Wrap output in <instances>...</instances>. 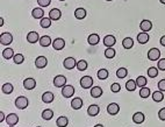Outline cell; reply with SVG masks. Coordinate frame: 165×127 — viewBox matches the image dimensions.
I'll list each match as a JSON object with an SVG mask.
<instances>
[{
	"mask_svg": "<svg viewBox=\"0 0 165 127\" xmlns=\"http://www.w3.org/2000/svg\"><path fill=\"white\" fill-rule=\"evenodd\" d=\"M136 84H137V86H140V88H144V86L147 85V78L143 77V76H138V77L136 78Z\"/></svg>",
	"mask_w": 165,
	"mask_h": 127,
	"instance_id": "36",
	"label": "cell"
},
{
	"mask_svg": "<svg viewBox=\"0 0 165 127\" xmlns=\"http://www.w3.org/2000/svg\"><path fill=\"white\" fill-rule=\"evenodd\" d=\"M47 64H48V60L44 56H38L37 58L35 60V65L38 69H43V68L47 67Z\"/></svg>",
	"mask_w": 165,
	"mask_h": 127,
	"instance_id": "10",
	"label": "cell"
},
{
	"mask_svg": "<svg viewBox=\"0 0 165 127\" xmlns=\"http://www.w3.org/2000/svg\"><path fill=\"white\" fill-rule=\"evenodd\" d=\"M60 16H62V12H60L58 8H53L51 9L50 12H49V18L53 20V21H56V20H60Z\"/></svg>",
	"mask_w": 165,
	"mask_h": 127,
	"instance_id": "14",
	"label": "cell"
},
{
	"mask_svg": "<svg viewBox=\"0 0 165 127\" xmlns=\"http://www.w3.org/2000/svg\"><path fill=\"white\" fill-rule=\"evenodd\" d=\"M82 98H73L72 99V102H71V107L73 109V110H79V109H82Z\"/></svg>",
	"mask_w": 165,
	"mask_h": 127,
	"instance_id": "21",
	"label": "cell"
},
{
	"mask_svg": "<svg viewBox=\"0 0 165 127\" xmlns=\"http://www.w3.org/2000/svg\"><path fill=\"white\" fill-rule=\"evenodd\" d=\"M36 86V81L34 78H26L23 81V88L26 90H33Z\"/></svg>",
	"mask_w": 165,
	"mask_h": 127,
	"instance_id": "9",
	"label": "cell"
},
{
	"mask_svg": "<svg viewBox=\"0 0 165 127\" xmlns=\"http://www.w3.org/2000/svg\"><path fill=\"white\" fill-rule=\"evenodd\" d=\"M63 65L65 69H68V70H71V69H73L75 67H77V62L73 57H68V58H65L64 62H63Z\"/></svg>",
	"mask_w": 165,
	"mask_h": 127,
	"instance_id": "8",
	"label": "cell"
},
{
	"mask_svg": "<svg viewBox=\"0 0 165 127\" xmlns=\"http://www.w3.org/2000/svg\"><path fill=\"white\" fill-rule=\"evenodd\" d=\"M77 69L79 71H85L87 69V62L85 60H80L78 63H77Z\"/></svg>",
	"mask_w": 165,
	"mask_h": 127,
	"instance_id": "37",
	"label": "cell"
},
{
	"mask_svg": "<svg viewBox=\"0 0 165 127\" xmlns=\"http://www.w3.org/2000/svg\"><path fill=\"white\" fill-rule=\"evenodd\" d=\"M152 99H154L156 103H160V102H163V99H164V95H163V92H162V91H155V92L152 93Z\"/></svg>",
	"mask_w": 165,
	"mask_h": 127,
	"instance_id": "26",
	"label": "cell"
},
{
	"mask_svg": "<svg viewBox=\"0 0 165 127\" xmlns=\"http://www.w3.org/2000/svg\"><path fill=\"white\" fill-rule=\"evenodd\" d=\"M122 45H123V48H126V49H130V48H133V45H134V40L131 38H123Z\"/></svg>",
	"mask_w": 165,
	"mask_h": 127,
	"instance_id": "27",
	"label": "cell"
},
{
	"mask_svg": "<svg viewBox=\"0 0 165 127\" xmlns=\"http://www.w3.org/2000/svg\"><path fill=\"white\" fill-rule=\"evenodd\" d=\"M62 95H63V97L65 98L72 97L75 95V88L72 85H65L63 88V90H62Z\"/></svg>",
	"mask_w": 165,
	"mask_h": 127,
	"instance_id": "6",
	"label": "cell"
},
{
	"mask_svg": "<svg viewBox=\"0 0 165 127\" xmlns=\"http://www.w3.org/2000/svg\"><path fill=\"white\" fill-rule=\"evenodd\" d=\"M136 86H137V84H136V82L134 81V79H129L127 83H126V89L128 90V91H135L136 90Z\"/></svg>",
	"mask_w": 165,
	"mask_h": 127,
	"instance_id": "32",
	"label": "cell"
},
{
	"mask_svg": "<svg viewBox=\"0 0 165 127\" xmlns=\"http://www.w3.org/2000/svg\"><path fill=\"white\" fill-rule=\"evenodd\" d=\"M1 90H2V92H4L5 95H9V93H12V92H13L14 88H13V85H12L11 83H6V84H4V85H2Z\"/></svg>",
	"mask_w": 165,
	"mask_h": 127,
	"instance_id": "30",
	"label": "cell"
},
{
	"mask_svg": "<svg viewBox=\"0 0 165 127\" xmlns=\"http://www.w3.org/2000/svg\"><path fill=\"white\" fill-rule=\"evenodd\" d=\"M53 92H50V91H47V92H44L43 95H42V102L43 103H51L53 100Z\"/></svg>",
	"mask_w": 165,
	"mask_h": 127,
	"instance_id": "20",
	"label": "cell"
},
{
	"mask_svg": "<svg viewBox=\"0 0 165 127\" xmlns=\"http://www.w3.org/2000/svg\"><path fill=\"white\" fill-rule=\"evenodd\" d=\"M159 1H160V2L163 4V5H165V0H159Z\"/></svg>",
	"mask_w": 165,
	"mask_h": 127,
	"instance_id": "51",
	"label": "cell"
},
{
	"mask_svg": "<svg viewBox=\"0 0 165 127\" xmlns=\"http://www.w3.org/2000/svg\"><path fill=\"white\" fill-rule=\"evenodd\" d=\"M144 113L142 112H136L134 115H133V121L135 122V124H142L143 121H144Z\"/></svg>",
	"mask_w": 165,
	"mask_h": 127,
	"instance_id": "23",
	"label": "cell"
},
{
	"mask_svg": "<svg viewBox=\"0 0 165 127\" xmlns=\"http://www.w3.org/2000/svg\"><path fill=\"white\" fill-rule=\"evenodd\" d=\"M31 15H33V18H35V19H42V18H44V11L41 8H34L33 11H31Z\"/></svg>",
	"mask_w": 165,
	"mask_h": 127,
	"instance_id": "18",
	"label": "cell"
},
{
	"mask_svg": "<svg viewBox=\"0 0 165 127\" xmlns=\"http://www.w3.org/2000/svg\"><path fill=\"white\" fill-rule=\"evenodd\" d=\"M100 112V109H99V106L95 104H92L91 106H89V109H87V113H89V115L91 117H95L98 115Z\"/></svg>",
	"mask_w": 165,
	"mask_h": 127,
	"instance_id": "16",
	"label": "cell"
},
{
	"mask_svg": "<svg viewBox=\"0 0 165 127\" xmlns=\"http://www.w3.org/2000/svg\"><path fill=\"white\" fill-rule=\"evenodd\" d=\"M98 78L99 79H101V81H104L106 78H108V71H107V69H100L99 71H98Z\"/></svg>",
	"mask_w": 165,
	"mask_h": 127,
	"instance_id": "35",
	"label": "cell"
},
{
	"mask_svg": "<svg viewBox=\"0 0 165 127\" xmlns=\"http://www.w3.org/2000/svg\"><path fill=\"white\" fill-rule=\"evenodd\" d=\"M115 54H116V52H115V49L114 48H107L105 50V56L107 57V58H113V57H115Z\"/></svg>",
	"mask_w": 165,
	"mask_h": 127,
	"instance_id": "38",
	"label": "cell"
},
{
	"mask_svg": "<svg viewBox=\"0 0 165 127\" xmlns=\"http://www.w3.org/2000/svg\"><path fill=\"white\" fill-rule=\"evenodd\" d=\"M116 43V38H114L113 35H106L105 38H104V45L107 47V48H111L113 45Z\"/></svg>",
	"mask_w": 165,
	"mask_h": 127,
	"instance_id": "13",
	"label": "cell"
},
{
	"mask_svg": "<svg viewBox=\"0 0 165 127\" xmlns=\"http://www.w3.org/2000/svg\"><path fill=\"white\" fill-rule=\"evenodd\" d=\"M40 25L42 28H49L51 26V19L50 18H42V20L40 21Z\"/></svg>",
	"mask_w": 165,
	"mask_h": 127,
	"instance_id": "33",
	"label": "cell"
},
{
	"mask_svg": "<svg viewBox=\"0 0 165 127\" xmlns=\"http://www.w3.org/2000/svg\"><path fill=\"white\" fill-rule=\"evenodd\" d=\"M94 127H104V126H102V125H95Z\"/></svg>",
	"mask_w": 165,
	"mask_h": 127,
	"instance_id": "52",
	"label": "cell"
},
{
	"mask_svg": "<svg viewBox=\"0 0 165 127\" xmlns=\"http://www.w3.org/2000/svg\"><path fill=\"white\" fill-rule=\"evenodd\" d=\"M148 76L151 78H156L158 76V69L155 67H151L148 69Z\"/></svg>",
	"mask_w": 165,
	"mask_h": 127,
	"instance_id": "39",
	"label": "cell"
},
{
	"mask_svg": "<svg viewBox=\"0 0 165 127\" xmlns=\"http://www.w3.org/2000/svg\"><path fill=\"white\" fill-rule=\"evenodd\" d=\"M38 127H41V126H38Z\"/></svg>",
	"mask_w": 165,
	"mask_h": 127,
	"instance_id": "56",
	"label": "cell"
},
{
	"mask_svg": "<svg viewBox=\"0 0 165 127\" xmlns=\"http://www.w3.org/2000/svg\"><path fill=\"white\" fill-rule=\"evenodd\" d=\"M160 57V52L157 48H151L150 50L148 52V58L150 61H157Z\"/></svg>",
	"mask_w": 165,
	"mask_h": 127,
	"instance_id": "5",
	"label": "cell"
},
{
	"mask_svg": "<svg viewBox=\"0 0 165 127\" xmlns=\"http://www.w3.org/2000/svg\"><path fill=\"white\" fill-rule=\"evenodd\" d=\"M91 96L93 98H99L102 96V89L100 86H94L91 89Z\"/></svg>",
	"mask_w": 165,
	"mask_h": 127,
	"instance_id": "22",
	"label": "cell"
},
{
	"mask_svg": "<svg viewBox=\"0 0 165 127\" xmlns=\"http://www.w3.org/2000/svg\"><path fill=\"white\" fill-rule=\"evenodd\" d=\"M80 85L82 89H90L93 85V78L91 76H84L80 79Z\"/></svg>",
	"mask_w": 165,
	"mask_h": 127,
	"instance_id": "4",
	"label": "cell"
},
{
	"mask_svg": "<svg viewBox=\"0 0 165 127\" xmlns=\"http://www.w3.org/2000/svg\"><path fill=\"white\" fill-rule=\"evenodd\" d=\"M137 41H138V43H141V45L147 43V42L149 41V35H148V33H147V32L140 33V34L137 35Z\"/></svg>",
	"mask_w": 165,
	"mask_h": 127,
	"instance_id": "19",
	"label": "cell"
},
{
	"mask_svg": "<svg viewBox=\"0 0 165 127\" xmlns=\"http://www.w3.org/2000/svg\"><path fill=\"white\" fill-rule=\"evenodd\" d=\"M13 42V36L11 33H2L0 35V43L2 45H8Z\"/></svg>",
	"mask_w": 165,
	"mask_h": 127,
	"instance_id": "3",
	"label": "cell"
},
{
	"mask_svg": "<svg viewBox=\"0 0 165 127\" xmlns=\"http://www.w3.org/2000/svg\"><path fill=\"white\" fill-rule=\"evenodd\" d=\"M140 28L142 32H149L152 28V22L150 20H142V22L140 23Z\"/></svg>",
	"mask_w": 165,
	"mask_h": 127,
	"instance_id": "17",
	"label": "cell"
},
{
	"mask_svg": "<svg viewBox=\"0 0 165 127\" xmlns=\"http://www.w3.org/2000/svg\"><path fill=\"white\" fill-rule=\"evenodd\" d=\"M106 1H112V0H106Z\"/></svg>",
	"mask_w": 165,
	"mask_h": 127,
	"instance_id": "53",
	"label": "cell"
},
{
	"mask_svg": "<svg viewBox=\"0 0 165 127\" xmlns=\"http://www.w3.org/2000/svg\"><path fill=\"white\" fill-rule=\"evenodd\" d=\"M2 57L5 60H9L12 57H14V50L12 48H6L4 52H2Z\"/></svg>",
	"mask_w": 165,
	"mask_h": 127,
	"instance_id": "25",
	"label": "cell"
},
{
	"mask_svg": "<svg viewBox=\"0 0 165 127\" xmlns=\"http://www.w3.org/2000/svg\"><path fill=\"white\" fill-rule=\"evenodd\" d=\"M99 41H100V38H99L98 34H91L90 36H89V38H87V42H89V45H98Z\"/></svg>",
	"mask_w": 165,
	"mask_h": 127,
	"instance_id": "24",
	"label": "cell"
},
{
	"mask_svg": "<svg viewBox=\"0 0 165 127\" xmlns=\"http://www.w3.org/2000/svg\"><path fill=\"white\" fill-rule=\"evenodd\" d=\"M40 36H38V34L36 32H29L28 34H27V40H28V42L29 43H36L37 41H40Z\"/></svg>",
	"mask_w": 165,
	"mask_h": 127,
	"instance_id": "15",
	"label": "cell"
},
{
	"mask_svg": "<svg viewBox=\"0 0 165 127\" xmlns=\"http://www.w3.org/2000/svg\"><path fill=\"white\" fill-rule=\"evenodd\" d=\"M38 5L41 6V7H48L49 5H50V2H51V0H37Z\"/></svg>",
	"mask_w": 165,
	"mask_h": 127,
	"instance_id": "43",
	"label": "cell"
},
{
	"mask_svg": "<svg viewBox=\"0 0 165 127\" xmlns=\"http://www.w3.org/2000/svg\"><path fill=\"white\" fill-rule=\"evenodd\" d=\"M159 42H160V45H163V47H165V35L160 38V41H159Z\"/></svg>",
	"mask_w": 165,
	"mask_h": 127,
	"instance_id": "48",
	"label": "cell"
},
{
	"mask_svg": "<svg viewBox=\"0 0 165 127\" xmlns=\"http://www.w3.org/2000/svg\"><path fill=\"white\" fill-rule=\"evenodd\" d=\"M19 122V117L15 113H11L6 117V124L8 126H15Z\"/></svg>",
	"mask_w": 165,
	"mask_h": 127,
	"instance_id": "7",
	"label": "cell"
},
{
	"mask_svg": "<svg viewBox=\"0 0 165 127\" xmlns=\"http://www.w3.org/2000/svg\"><path fill=\"white\" fill-rule=\"evenodd\" d=\"M111 90H112V92L116 93V92H119L121 90V85L119 83H114V84H112V86H111Z\"/></svg>",
	"mask_w": 165,
	"mask_h": 127,
	"instance_id": "44",
	"label": "cell"
},
{
	"mask_svg": "<svg viewBox=\"0 0 165 127\" xmlns=\"http://www.w3.org/2000/svg\"><path fill=\"white\" fill-rule=\"evenodd\" d=\"M40 45H41V47H49V45H51V38H49L48 35L42 36V38H40Z\"/></svg>",
	"mask_w": 165,
	"mask_h": 127,
	"instance_id": "28",
	"label": "cell"
},
{
	"mask_svg": "<svg viewBox=\"0 0 165 127\" xmlns=\"http://www.w3.org/2000/svg\"><path fill=\"white\" fill-rule=\"evenodd\" d=\"M9 127H14V126H9Z\"/></svg>",
	"mask_w": 165,
	"mask_h": 127,
	"instance_id": "55",
	"label": "cell"
},
{
	"mask_svg": "<svg viewBox=\"0 0 165 127\" xmlns=\"http://www.w3.org/2000/svg\"><path fill=\"white\" fill-rule=\"evenodd\" d=\"M75 16L78 20H82L86 16V11L84 8H77L75 11Z\"/></svg>",
	"mask_w": 165,
	"mask_h": 127,
	"instance_id": "29",
	"label": "cell"
},
{
	"mask_svg": "<svg viewBox=\"0 0 165 127\" xmlns=\"http://www.w3.org/2000/svg\"><path fill=\"white\" fill-rule=\"evenodd\" d=\"M56 124H57L58 127H66L69 124V119L66 117H60L56 121Z\"/></svg>",
	"mask_w": 165,
	"mask_h": 127,
	"instance_id": "31",
	"label": "cell"
},
{
	"mask_svg": "<svg viewBox=\"0 0 165 127\" xmlns=\"http://www.w3.org/2000/svg\"><path fill=\"white\" fill-rule=\"evenodd\" d=\"M60 1H64V0H60Z\"/></svg>",
	"mask_w": 165,
	"mask_h": 127,
	"instance_id": "54",
	"label": "cell"
},
{
	"mask_svg": "<svg viewBox=\"0 0 165 127\" xmlns=\"http://www.w3.org/2000/svg\"><path fill=\"white\" fill-rule=\"evenodd\" d=\"M65 47V41L63 40V38H56V40H53V49H56V50H62L63 48Z\"/></svg>",
	"mask_w": 165,
	"mask_h": 127,
	"instance_id": "12",
	"label": "cell"
},
{
	"mask_svg": "<svg viewBox=\"0 0 165 127\" xmlns=\"http://www.w3.org/2000/svg\"><path fill=\"white\" fill-rule=\"evenodd\" d=\"M2 25H4V19L0 18V26H2Z\"/></svg>",
	"mask_w": 165,
	"mask_h": 127,
	"instance_id": "50",
	"label": "cell"
},
{
	"mask_svg": "<svg viewBox=\"0 0 165 127\" xmlns=\"http://www.w3.org/2000/svg\"><path fill=\"white\" fill-rule=\"evenodd\" d=\"M28 104H29L28 99H27L26 97H23V96L18 97L16 99H15V106H16L19 110H23V109H26V107L28 106Z\"/></svg>",
	"mask_w": 165,
	"mask_h": 127,
	"instance_id": "1",
	"label": "cell"
},
{
	"mask_svg": "<svg viewBox=\"0 0 165 127\" xmlns=\"http://www.w3.org/2000/svg\"><path fill=\"white\" fill-rule=\"evenodd\" d=\"M127 75H128V70L126 68H119L118 71H116V76L119 78H125Z\"/></svg>",
	"mask_w": 165,
	"mask_h": 127,
	"instance_id": "40",
	"label": "cell"
},
{
	"mask_svg": "<svg viewBox=\"0 0 165 127\" xmlns=\"http://www.w3.org/2000/svg\"><path fill=\"white\" fill-rule=\"evenodd\" d=\"M158 118L160 120H163V121H165V107H163L162 110H159V112H158Z\"/></svg>",
	"mask_w": 165,
	"mask_h": 127,
	"instance_id": "46",
	"label": "cell"
},
{
	"mask_svg": "<svg viewBox=\"0 0 165 127\" xmlns=\"http://www.w3.org/2000/svg\"><path fill=\"white\" fill-rule=\"evenodd\" d=\"M53 110H49V109H47V110H44V111L42 112V119L50 120L51 118H53Z\"/></svg>",
	"mask_w": 165,
	"mask_h": 127,
	"instance_id": "34",
	"label": "cell"
},
{
	"mask_svg": "<svg viewBox=\"0 0 165 127\" xmlns=\"http://www.w3.org/2000/svg\"><path fill=\"white\" fill-rule=\"evenodd\" d=\"M13 60H14L15 64H21V63H23V61H24V57H23L22 54H16V55H14Z\"/></svg>",
	"mask_w": 165,
	"mask_h": 127,
	"instance_id": "42",
	"label": "cell"
},
{
	"mask_svg": "<svg viewBox=\"0 0 165 127\" xmlns=\"http://www.w3.org/2000/svg\"><path fill=\"white\" fill-rule=\"evenodd\" d=\"M53 85L56 88H64L66 85V77L63 75H58L53 78Z\"/></svg>",
	"mask_w": 165,
	"mask_h": 127,
	"instance_id": "2",
	"label": "cell"
},
{
	"mask_svg": "<svg viewBox=\"0 0 165 127\" xmlns=\"http://www.w3.org/2000/svg\"><path fill=\"white\" fill-rule=\"evenodd\" d=\"M158 88H159V90H160L162 92H164L165 91V79L159 81V83H158Z\"/></svg>",
	"mask_w": 165,
	"mask_h": 127,
	"instance_id": "47",
	"label": "cell"
},
{
	"mask_svg": "<svg viewBox=\"0 0 165 127\" xmlns=\"http://www.w3.org/2000/svg\"><path fill=\"white\" fill-rule=\"evenodd\" d=\"M157 67H158V69H159V70H162V71H165V58L158 60Z\"/></svg>",
	"mask_w": 165,
	"mask_h": 127,
	"instance_id": "45",
	"label": "cell"
},
{
	"mask_svg": "<svg viewBox=\"0 0 165 127\" xmlns=\"http://www.w3.org/2000/svg\"><path fill=\"white\" fill-rule=\"evenodd\" d=\"M140 96L142 98H148L150 96V89H148V88H141V91H140Z\"/></svg>",
	"mask_w": 165,
	"mask_h": 127,
	"instance_id": "41",
	"label": "cell"
},
{
	"mask_svg": "<svg viewBox=\"0 0 165 127\" xmlns=\"http://www.w3.org/2000/svg\"><path fill=\"white\" fill-rule=\"evenodd\" d=\"M0 121H4V112H0Z\"/></svg>",
	"mask_w": 165,
	"mask_h": 127,
	"instance_id": "49",
	"label": "cell"
},
{
	"mask_svg": "<svg viewBox=\"0 0 165 127\" xmlns=\"http://www.w3.org/2000/svg\"><path fill=\"white\" fill-rule=\"evenodd\" d=\"M119 111H120V107H119V105L116 104V103H111V104L107 106V112L109 113L111 115L118 114Z\"/></svg>",
	"mask_w": 165,
	"mask_h": 127,
	"instance_id": "11",
	"label": "cell"
}]
</instances>
